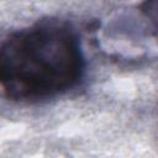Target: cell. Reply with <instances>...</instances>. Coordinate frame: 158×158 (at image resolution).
Masks as SVG:
<instances>
[{"instance_id": "obj_1", "label": "cell", "mask_w": 158, "mask_h": 158, "mask_svg": "<svg viewBox=\"0 0 158 158\" xmlns=\"http://www.w3.org/2000/svg\"><path fill=\"white\" fill-rule=\"evenodd\" d=\"M78 35L58 20L38 22L0 42V88L15 100H38L65 93L83 77Z\"/></svg>"}]
</instances>
